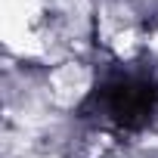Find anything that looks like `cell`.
I'll list each match as a JSON object with an SVG mask.
<instances>
[{"label": "cell", "mask_w": 158, "mask_h": 158, "mask_svg": "<svg viewBox=\"0 0 158 158\" xmlns=\"http://www.w3.org/2000/svg\"><path fill=\"white\" fill-rule=\"evenodd\" d=\"M87 87H90V74H87V68L74 65V62L59 65V68L50 74V96H53L56 106H65V109L74 106L77 99L87 93Z\"/></svg>", "instance_id": "6da1fadb"}, {"label": "cell", "mask_w": 158, "mask_h": 158, "mask_svg": "<svg viewBox=\"0 0 158 158\" xmlns=\"http://www.w3.org/2000/svg\"><path fill=\"white\" fill-rule=\"evenodd\" d=\"M37 13V0H3V25H25Z\"/></svg>", "instance_id": "7a4b0ae2"}, {"label": "cell", "mask_w": 158, "mask_h": 158, "mask_svg": "<svg viewBox=\"0 0 158 158\" xmlns=\"http://www.w3.org/2000/svg\"><path fill=\"white\" fill-rule=\"evenodd\" d=\"M115 50L121 56H130L133 53V31H118L115 34Z\"/></svg>", "instance_id": "3957f363"}, {"label": "cell", "mask_w": 158, "mask_h": 158, "mask_svg": "<svg viewBox=\"0 0 158 158\" xmlns=\"http://www.w3.org/2000/svg\"><path fill=\"white\" fill-rule=\"evenodd\" d=\"M152 50H155V53H158V34H155V37H152Z\"/></svg>", "instance_id": "277c9868"}]
</instances>
